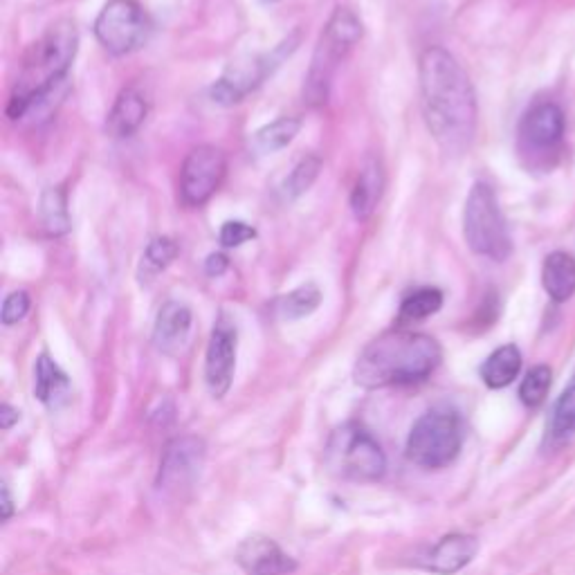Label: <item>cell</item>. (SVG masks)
Returning a JSON list of instances; mask_svg holds the SVG:
<instances>
[{
  "mask_svg": "<svg viewBox=\"0 0 575 575\" xmlns=\"http://www.w3.org/2000/svg\"><path fill=\"white\" fill-rule=\"evenodd\" d=\"M427 129L447 153H463L477 131V95L450 52L427 48L418 61Z\"/></svg>",
  "mask_w": 575,
  "mask_h": 575,
  "instance_id": "6da1fadb",
  "label": "cell"
},
{
  "mask_svg": "<svg viewBox=\"0 0 575 575\" xmlns=\"http://www.w3.org/2000/svg\"><path fill=\"white\" fill-rule=\"evenodd\" d=\"M443 360L434 337L412 331H389L367 344L355 362L353 378L364 389L414 385L432 376Z\"/></svg>",
  "mask_w": 575,
  "mask_h": 575,
  "instance_id": "7a4b0ae2",
  "label": "cell"
},
{
  "mask_svg": "<svg viewBox=\"0 0 575 575\" xmlns=\"http://www.w3.org/2000/svg\"><path fill=\"white\" fill-rule=\"evenodd\" d=\"M79 32L68 18L50 25L48 30L36 39L21 61L16 84L9 97L7 115L12 120H21L25 113L43 102L59 81L66 79L72 61L77 57Z\"/></svg>",
  "mask_w": 575,
  "mask_h": 575,
  "instance_id": "3957f363",
  "label": "cell"
},
{
  "mask_svg": "<svg viewBox=\"0 0 575 575\" xmlns=\"http://www.w3.org/2000/svg\"><path fill=\"white\" fill-rule=\"evenodd\" d=\"M364 27L360 16L351 7H337L319 34L317 48L310 59L304 79V102L308 106H322L331 95V86L340 63L360 43Z\"/></svg>",
  "mask_w": 575,
  "mask_h": 575,
  "instance_id": "277c9868",
  "label": "cell"
},
{
  "mask_svg": "<svg viewBox=\"0 0 575 575\" xmlns=\"http://www.w3.org/2000/svg\"><path fill=\"white\" fill-rule=\"evenodd\" d=\"M324 463L335 477L371 483L385 477L387 456L380 443L360 423H344L328 436Z\"/></svg>",
  "mask_w": 575,
  "mask_h": 575,
  "instance_id": "5b68a950",
  "label": "cell"
},
{
  "mask_svg": "<svg viewBox=\"0 0 575 575\" xmlns=\"http://www.w3.org/2000/svg\"><path fill=\"white\" fill-rule=\"evenodd\" d=\"M463 234L468 248L490 261L501 263L513 252L506 218L488 182H474L470 189L463 209Z\"/></svg>",
  "mask_w": 575,
  "mask_h": 575,
  "instance_id": "8992f818",
  "label": "cell"
},
{
  "mask_svg": "<svg viewBox=\"0 0 575 575\" xmlns=\"http://www.w3.org/2000/svg\"><path fill=\"white\" fill-rule=\"evenodd\" d=\"M463 421L452 407H434L414 423L407 436V459L425 470H441L459 456Z\"/></svg>",
  "mask_w": 575,
  "mask_h": 575,
  "instance_id": "52a82bcc",
  "label": "cell"
},
{
  "mask_svg": "<svg viewBox=\"0 0 575 575\" xmlns=\"http://www.w3.org/2000/svg\"><path fill=\"white\" fill-rule=\"evenodd\" d=\"M151 16L138 0H108L95 21V36L106 52L124 57L151 39Z\"/></svg>",
  "mask_w": 575,
  "mask_h": 575,
  "instance_id": "ba28073f",
  "label": "cell"
},
{
  "mask_svg": "<svg viewBox=\"0 0 575 575\" xmlns=\"http://www.w3.org/2000/svg\"><path fill=\"white\" fill-rule=\"evenodd\" d=\"M297 43L299 32L288 36L286 41H281L277 48L268 54H254V57H245L232 63V66L225 70V75L209 90L212 102L221 106L239 104L245 95H250L254 88L263 84V79L281 66V61L297 50Z\"/></svg>",
  "mask_w": 575,
  "mask_h": 575,
  "instance_id": "9c48e42d",
  "label": "cell"
},
{
  "mask_svg": "<svg viewBox=\"0 0 575 575\" xmlns=\"http://www.w3.org/2000/svg\"><path fill=\"white\" fill-rule=\"evenodd\" d=\"M227 173V158L212 144L196 146L187 153L180 169V200L187 207H203L218 189Z\"/></svg>",
  "mask_w": 575,
  "mask_h": 575,
  "instance_id": "30bf717a",
  "label": "cell"
},
{
  "mask_svg": "<svg viewBox=\"0 0 575 575\" xmlns=\"http://www.w3.org/2000/svg\"><path fill=\"white\" fill-rule=\"evenodd\" d=\"M236 342H239L236 322L227 313H221L214 322L205 355V382L209 394L214 398H223L232 387L236 369Z\"/></svg>",
  "mask_w": 575,
  "mask_h": 575,
  "instance_id": "8fae6325",
  "label": "cell"
},
{
  "mask_svg": "<svg viewBox=\"0 0 575 575\" xmlns=\"http://www.w3.org/2000/svg\"><path fill=\"white\" fill-rule=\"evenodd\" d=\"M205 461V443L196 436H182L164 447L160 472H158V488L176 490L187 488L196 481Z\"/></svg>",
  "mask_w": 575,
  "mask_h": 575,
  "instance_id": "7c38bea8",
  "label": "cell"
},
{
  "mask_svg": "<svg viewBox=\"0 0 575 575\" xmlns=\"http://www.w3.org/2000/svg\"><path fill=\"white\" fill-rule=\"evenodd\" d=\"M519 138L528 151H553L564 138V113L558 104L533 106L519 124Z\"/></svg>",
  "mask_w": 575,
  "mask_h": 575,
  "instance_id": "4fadbf2b",
  "label": "cell"
},
{
  "mask_svg": "<svg viewBox=\"0 0 575 575\" xmlns=\"http://www.w3.org/2000/svg\"><path fill=\"white\" fill-rule=\"evenodd\" d=\"M236 562L248 575H288L297 562L268 537H250L236 551Z\"/></svg>",
  "mask_w": 575,
  "mask_h": 575,
  "instance_id": "5bb4252c",
  "label": "cell"
},
{
  "mask_svg": "<svg viewBox=\"0 0 575 575\" xmlns=\"http://www.w3.org/2000/svg\"><path fill=\"white\" fill-rule=\"evenodd\" d=\"M479 553V540L472 535L452 533L445 535L441 542L434 544L421 558V567L436 575H454L474 560Z\"/></svg>",
  "mask_w": 575,
  "mask_h": 575,
  "instance_id": "9a60e30c",
  "label": "cell"
},
{
  "mask_svg": "<svg viewBox=\"0 0 575 575\" xmlns=\"http://www.w3.org/2000/svg\"><path fill=\"white\" fill-rule=\"evenodd\" d=\"M191 322H194V315H191V308L187 304H182V301H167V304L160 308L153 326V344L158 346V351L169 355L178 353L187 342Z\"/></svg>",
  "mask_w": 575,
  "mask_h": 575,
  "instance_id": "2e32d148",
  "label": "cell"
},
{
  "mask_svg": "<svg viewBox=\"0 0 575 575\" xmlns=\"http://www.w3.org/2000/svg\"><path fill=\"white\" fill-rule=\"evenodd\" d=\"M146 113H149V106H146L142 93H138L135 88L122 90L106 117L108 135H113L117 140L131 138L133 133L140 131V126L146 120Z\"/></svg>",
  "mask_w": 575,
  "mask_h": 575,
  "instance_id": "e0dca14e",
  "label": "cell"
},
{
  "mask_svg": "<svg viewBox=\"0 0 575 575\" xmlns=\"http://www.w3.org/2000/svg\"><path fill=\"white\" fill-rule=\"evenodd\" d=\"M382 191H385V171L378 158H367L360 167V176L355 180L351 194V209L358 221H369L380 205Z\"/></svg>",
  "mask_w": 575,
  "mask_h": 575,
  "instance_id": "ac0fdd59",
  "label": "cell"
},
{
  "mask_svg": "<svg viewBox=\"0 0 575 575\" xmlns=\"http://www.w3.org/2000/svg\"><path fill=\"white\" fill-rule=\"evenodd\" d=\"M542 284L555 304L569 301L575 292V259L567 252H551L542 268Z\"/></svg>",
  "mask_w": 575,
  "mask_h": 575,
  "instance_id": "d6986e66",
  "label": "cell"
},
{
  "mask_svg": "<svg viewBox=\"0 0 575 575\" xmlns=\"http://www.w3.org/2000/svg\"><path fill=\"white\" fill-rule=\"evenodd\" d=\"M70 391V380L50 355H41L34 367V396L45 407H57L63 403Z\"/></svg>",
  "mask_w": 575,
  "mask_h": 575,
  "instance_id": "ffe728a7",
  "label": "cell"
},
{
  "mask_svg": "<svg viewBox=\"0 0 575 575\" xmlns=\"http://www.w3.org/2000/svg\"><path fill=\"white\" fill-rule=\"evenodd\" d=\"M519 371H522V353L515 344H504L481 364V380L490 389H504L513 385Z\"/></svg>",
  "mask_w": 575,
  "mask_h": 575,
  "instance_id": "44dd1931",
  "label": "cell"
},
{
  "mask_svg": "<svg viewBox=\"0 0 575 575\" xmlns=\"http://www.w3.org/2000/svg\"><path fill=\"white\" fill-rule=\"evenodd\" d=\"M573 434H575V369L571 373L567 389L562 391L551 409L549 425H546V438H549L551 443H560L567 441Z\"/></svg>",
  "mask_w": 575,
  "mask_h": 575,
  "instance_id": "7402d4cb",
  "label": "cell"
},
{
  "mask_svg": "<svg viewBox=\"0 0 575 575\" xmlns=\"http://www.w3.org/2000/svg\"><path fill=\"white\" fill-rule=\"evenodd\" d=\"M41 218L48 234L63 236L70 232V214L66 191L61 187H48L41 196Z\"/></svg>",
  "mask_w": 575,
  "mask_h": 575,
  "instance_id": "603a6c76",
  "label": "cell"
},
{
  "mask_svg": "<svg viewBox=\"0 0 575 575\" xmlns=\"http://www.w3.org/2000/svg\"><path fill=\"white\" fill-rule=\"evenodd\" d=\"M443 308V292L434 286L418 288L400 304V322H423Z\"/></svg>",
  "mask_w": 575,
  "mask_h": 575,
  "instance_id": "cb8c5ba5",
  "label": "cell"
},
{
  "mask_svg": "<svg viewBox=\"0 0 575 575\" xmlns=\"http://www.w3.org/2000/svg\"><path fill=\"white\" fill-rule=\"evenodd\" d=\"M301 131V120L299 117H279V120L270 122L263 126L254 135V142H257V149L263 153H277L281 149L297 138Z\"/></svg>",
  "mask_w": 575,
  "mask_h": 575,
  "instance_id": "d4e9b609",
  "label": "cell"
},
{
  "mask_svg": "<svg viewBox=\"0 0 575 575\" xmlns=\"http://www.w3.org/2000/svg\"><path fill=\"white\" fill-rule=\"evenodd\" d=\"M322 304V290L317 284H304L277 301V313L284 319H304Z\"/></svg>",
  "mask_w": 575,
  "mask_h": 575,
  "instance_id": "484cf974",
  "label": "cell"
},
{
  "mask_svg": "<svg viewBox=\"0 0 575 575\" xmlns=\"http://www.w3.org/2000/svg\"><path fill=\"white\" fill-rule=\"evenodd\" d=\"M319 171H322V158L319 155H304L288 173L284 185H281V194H284L286 200H297L299 196H304L315 185Z\"/></svg>",
  "mask_w": 575,
  "mask_h": 575,
  "instance_id": "4316f807",
  "label": "cell"
},
{
  "mask_svg": "<svg viewBox=\"0 0 575 575\" xmlns=\"http://www.w3.org/2000/svg\"><path fill=\"white\" fill-rule=\"evenodd\" d=\"M178 257V243L169 239V236H158L149 245H146L142 257V272L144 277H155L164 268H169L173 259Z\"/></svg>",
  "mask_w": 575,
  "mask_h": 575,
  "instance_id": "83f0119b",
  "label": "cell"
},
{
  "mask_svg": "<svg viewBox=\"0 0 575 575\" xmlns=\"http://www.w3.org/2000/svg\"><path fill=\"white\" fill-rule=\"evenodd\" d=\"M551 380L553 373L546 364H537V367H533L522 380V387H519V398H522V403L526 407H540L546 394H549Z\"/></svg>",
  "mask_w": 575,
  "mask_h": 575,
  "instance_id": "f1b7e54d",
  "label": "cell"
},
{
  "mask_svg": "<svg viewBox=\"0 0 575 575\" xmlns=\"http://www.w3.org/2000/svg\"><path fill=\"white\" fill-rule=\"evenodd\" d=\"M30 295L25 290H14L9 292L3 301V310H0V319H3L5 326H14L18 322H23L25 315L30 313Z\"/></svg>",
  "mask_w": 575,
  "mask_h": 575,
  "instance_id": "f546056e",
  "label": "cell"
},
{
  "mask_svg": "<svg viewBox=\"0 0 575 575\" xmlns=\"http://www.w3.org/2000/svg\"><path fill=\"white\" fill-rule=\"evenodd\" d=\"M254 236H257V230H254L252 225L243 223V221H227L223 223L218 239H221L225 248H241L243 243L252 241Z\"/></svg>",
  "mask_w": 575,
  "mask_h": 575,
  "instance_id": "4dcf8cb0",
  "label": "cell"
},
{
  "mask_svg": "<svg viewBox=\"0 0 575 575\" xmlns=\"http://www.w3.org/2000/svg\"><path fill=\"white\" fill-rule=\"evenodd\" d=\"M227 268H230V259H227L221 252L209 254L205 261V272L209 277H221Z\"/></svg>",
  "mask_w": 575,
  "mask_h": 575,
  "instance_id": "1f68e13d",
  "label": "cell"
},
{
  "mask_svg": "<svg viewBox=\"0 0 575 575\" xmlns=\"http://www.w3.org/2000/svg\"><path fill=\"white\" fill-rule=\"evenodd\" d=\"M3 430H9L16 421H18V412L12 407V405H3Z\"/></svg>",
  "mask_w": 575,
  "mask_h": 575,
  "instance_id": "d6a6232c",
  "label": "cell"
},
{
  "mask_svg": "<svg viewBox=\"0 0 575 575\" xmlns=\"http://www.w3.org/2000/svg\"><path fill=\"white\" fill-rule=\"evenodd\" d=\"M14 513V506H12V497H9V488L7 483H3V519H9Z\"/></svg>",
  "mask_w": 575,
  "mask_h": 575,
  "instance_id": "836d02e7",
  "label": "cell"
},
{
  "mask_svg": "<svg viewBox=\"0 0 575 575\" xmlns=\"http://www.w3.org/2000/svg\"><path fill=\"white\" fill-rule=\"evenodd\" d=\"M266 3H279V0H266Z\"/></svg>",
  "mask_w": 575,
  "mask_h": 575,
  "instance_id": "e575fe53",
  "label": "cell"
}]
</instances>
